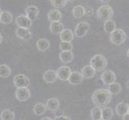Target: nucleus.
Instances as JSON below:
<instances>
[{"mask_svg": "<svg viewBox=\"0 0 129 120\" xmlns=\"http://www.w3.org/2000/svg\"><path fill=\"white\" fill-rule=\"evenodd\" d=\"M127 56L129 58V48H128V50H127Z\"/></svg>", "mask_w": 129, "mask_h": 120, "instance_id": "a19ab883", "label": "nucleus"}, {"mask_svg": "<svg viewBox=\"0 0 129 120\" xmlns=\"http://www.w3.org/2000/svg\"><path fill=\"white\" fill-rule=\"evenodd\" d=\"M11 70L9 66L6 65V64H2L0 65V77L6 78H8L11 75Z\"/></svg>", "mask_w": 129, "mask_h": 120, "instance_id": "bb28decb", "label": "nucleus"}, {"mask_svg": "<svg viewBox=\"0 0 129 120\" xmlns=\"http://www.w3.org/2000/svg\"><path fill=\"white\" fill-rule=\"evenodd\" d=\"M109 92L111 94H118L121 92V90H122V87H121L120 84L118 82H113L111 85L108 86V89Z\"/></svg>", "mask_w": 129, "mask_h": 120, "instance_id": "c85d7f7f", "label": "nucleus"}, {"mask_svg": "<svg viewBox=\"0 0 129 120\" xmlns=\"http://www.w3.org/2000/svg\"><path fill=\"white\" fill-rule=\"evenodd\" d=\"M15 22L17 24L18 27L21 28H26V29H29L31 26L32 22L27 17V15H19L15 19Z\"/></svg>", "mask_w": 129, "mask_h": 120, "instance_id": "9d476101", "label": "nucleus"}, {"mask_svg": "<svg viewBox=\"0 0 129 120\" xmlns=\"http://www.w3.org/2000/svg\"><path fill=\"white\" fill-rule=\"evenodd\" d=\"M129 105L127 102H119L115 106V112L119 116H123L124 114H127Z\"/></svg>", "mask_w": 129, "mask_h": 120, "instance_id": "6ab92c4d", "label": "nucleus"}, {"mask_svg": "<svg viewBox=\"0 0 129 120\" xmlns=\"http://www.w3.org/2000/svg\"><path fill=\"white\" fill-rule=\"evenodd\" d=\"M43 78L47 83H53L57 79L56 71L54 70H48L44 73Z\"/></svg>", "mask_w": 129, "mask_h": 120, "instance_id": "4468645a", "label": "nucleus"}, {"mask_svg": "<svg viewBox=\"0 0 129 120\" xmlns=\"http://www.w3.org/2000/svg\"><path fill=\"white\" fill-rule=\"evenodd\" d=\"M90 65L97 72L103 71L107 66V58L102 54H95L91 58Z\"/></svg>", "mask_w": 129, "mask_h": 120, "instance_id": "f03ea898", "label": "nucleus"}, {"mask_svg": "<svg viewBox=\"0 0 129 120\" xmlns=\"http://www.w3.org/2000/svg\"><path fill=\"white\" fill-rule=\"evenodd\" d=\"M114 11H113L112 7L108 5H103L101 6L98 10H97V17L101 21H108L111 19Z\"/></svg>", "mask_w": 129, "mask_h": 120, "instance_id": "20e7f679", "label": "nucleus"}, {"mask_svg": "<svg viewBox=\"0 0 129 120\" xmlns=\"http://www.w3.org/2000/svg\"><path fill=\"white\" fill-rule=\"evenodd\" d=\"M67 0H51V4L55 8H63L66 5Z\"/></svg>", "mask_w": 129, "mask_h": 120, "instance_id": "473e14b6", "label": "nucleus"}, {"mask_svg": "<svg viewBox=\"0 0 129 120\" xmlns=\"http://www.w3.org/2000/svg\"><path fill=\"white\" fill-rule=\"evenodd\" d=\"M15 97L19 102H24L29 99L31 97L30 90L27 87H20L17 88L15 90Z\"/></svg>", "mask_w": 129, "mask_h": 120, "instance_id": "6e6552de", "label": "nucleus"}, {"mask_svg": "<svg viewBox=\"0 0 129 120\" xmlns=\"http://www.w3.org/2000/svg\"><path fill=\"white\" fill-rule=\"evenodd\" d=\"M101 2H103V3H107V2H109L111 1V0H100Z\"/></svg>", "mask_w": 129, "mask_h": 120, "instance_id": "4c0bfd02", "label": "nucleus"}, {"mask_svg": "<svg viewBox=\"0 0 129 120\" xmlns=\"http://www.w3.org/2000/svg\"><path fill=\"white\" fill-rule=\"evenodd\" d=\"M74 38V34L70 29H64V30L60 34V38L61 42H71Z\"/></svg>", "mask_w": 129, "mask_h": 120, "instance_id": "f3484780", "label": "nucleus"}, {"mask_svg": "<svg viewBox=\"0 0 129 120\" xmlns=\"http://www.w3.org/2000/svg\"><path fill=\"white\" fill-rule=\"evenodd\" d=\"M123 120H129V114H126L123 116Z\"/></svg>", "mask_w": 129, "mask_h": 120, "instance_id": "c9c22d12", "label": "nucleus"}, {"mask_svg": "<svg viewBox=\"0 0 129 120\" xmlns=\"http://www.w3.org/2000/svg\"><path fill=\"white\" fill-rule=\"evenodd\" d=\"M71 69L67 66H60L57 70H56V74H57V78L61 80V81H68V78L71 74Z\"/></svg>", "mask_w": 129, "mask_h": 120, "instance_id": "1a4fd4ad", "label": "nucleus"}, {"mask_svg": "<svg viewBox=\"0 0 129 120\" xmlns=\"http://www.w3.org/2000/svg\"><path fill=\"white\" fill-rule=\"evenodd\" d=\"M90 24L87 22H80L77 24L74 30V35L77 38H82L90 30Z\"/></svg>", "mask_w": 129, "mask_h": 120, "instance_id": "39448f33", "label": "nucleus"}, {"mask_svg": "<svg viewBox=\"0 0 129 120\" xmlns=\"http://www.w3.org/2000/svg\"><path fill=\"white\" fill-rule=\"evenodd\" d=\"M101 80L105 85L109 86L111 83L115 82L116 80V75L111 70H104L102 74H101Z\"/></svg>", "mask_w": 129, "mask_h": 120, "instance_id": "0eeeda50", "label": "nucleus"}, {"mask_svg": "<svg viewBox=\"0 0 129 120\" xmlns=\"http://www.w3.org/2000/svg\"><path fill=\"white\" fill-rule=\"evenodd\" d=\"M83 81V76L82 73H79L78 71H73L68 78V82L72 85H78L82 83Z\"/></svg>", "mask_w": 129, "mask_h": 120, "instance_id": "9b49d317", "label": "nucleus"}, {"mask_svg": "<svg viewBox=\"0 0 129 120\" xmlns=\"http://www.w3.org/2000/svg\"><path fill=\"white\" fill-rule=\"evenodd\" d=\"M2 12H3V10H1V8H0V16H1V14H2Z\"/></svg>", "mask_w": 129, "mask_h": 120, "instance_id": "37998d69", "label": "nucleus"}, {"mask_svg": "<svg viewBox=\"0 0 129 120\" xmlns=\"http://www.w3.org/2000/svg\"><path fill=\"white\" fill-rule=\"evenodd\" d=\"M99 120H103V119H99Z\"/></svg>", "mask_w": 129, "mask_h": 120, "instance_id": "a18cd8bd", "label": "nucleus"}, {"mask_svg": "<svg viewBox=\"0 0 129 120\" xmlns=\"http://www.w3.org/2000/svg\"><path fill=\"white\" fill-rule=\"evenodd\" d=\"M103 28H104V30L106 33L111 34L113 30H115L116 29V24L112 19H110V20H108V21H106L104 22Z\"/></svg>", "mask_w": 129, "mask_h": 120, "instance_id": "a878e982", "label": "nucleus"}, {"mask_svg": "<svg viewBox=\"0 0 129 120\" xmlns=\"http://www.w3.org/2000/svg\"><path fill=\"white\" fill-rule=\"evenodd\" d=\"M59 47L61 51H71L73 49V45L70 42H60Z\"/></svg>", "mask_w": 129, "mask_h": 120, "instance_id": "2f4dec72", "label": "nucleus"}, {"mask_svg": "<svg viewBox=\"0 0 129 120\" xmlns=\"http://www.w3.org/2000/svg\"><path fill=\"white\" fill-rule=\"evenodd\" d=\"M59 58L61 62L70 63L74 58V54H73L72 51H60V53L59 54Z\"/></svg>", "mask_w": 129, "mask_h": 120, "instance_id": "aec40b11", "label": "nucleus"}, {"mask_svg": "<svg viewBox=\"0 0 129 120\" xmlns=\"http://www.w3.org/2000/svg\"><path fill=\"white\" fill-rule=\"evenodd\" d=\"M95 74H96L95 70L90 65L85 66L82 69V74L84 78H86V79L92 78L94 77Z\"/></svg>", "mask_w": 129, "mask_h": 120, "instance_id": "dca6fc26", "label": "nucleus"}, {"mask_svg": "<svg viewBox=\"0 0 129 120\" xmlns=\"http://www.w3.org/2000/svg\"><path fill=\"white\" fill-rule=\"evenodd\" d=\"M91 99L96 106L105 107L111 102V94L107 89H99L93 93Z\"/></svg>", "mask_w": 129, "mask_h": 120, "instance_id": "f257e3e1", "label": "nucleus"}, {"mask_svg": "<svg viewBox=\"0 0 129 120\" xmlns=\"http://www.w3.org/2000/svg\"><path fill=\"white\" fill-rule=\"evenodd\" d=\"M41 120H53V119H52V118H49V117H44V118H43Z\"/></svg>", "mask_w": 129, "mask_h": 120, "instance_id": "e433bc0d", "label": "nucleus"}, {"mask_svg": "<svg viewBox=\"0 0 129 120\" xmlns=\"http://www.w3.org/2000/svg\"><path fill=\"white\" fill-rule=\"evenodd\" d=\"M13 83L16 88L27 87L30 85V80L25 74H19L15 75L13 79Z\"/></svg>", "mask_w": 129, "mask_h": 120, "instance_id": "423d86ee", "label": "nucleus"}, {"mask_svg": "<svg viewBox=\"0 0 129 120\" xmlns=\"http://www.w3.org/2000/svg\"><path fill=\"white\" fill-rule=\"evenodd\" d=\"M12 19H13V17H12V14L10 11L5 10L2 12L1 16H0V22L1 23L7 25L12 22Z\"/></svg>", "mask_w": 129, "mask_h": 120, "instance_id": "5701e85b", "label": "nucleus"}, {"mask_svg": "<svg viewBox=\"0 0 129 120\" xmlns=\"http://www.w3.org/2000/svg\"><path fill=\"white\" fill-rule=\"evenodd\" d=\"M15 34L18 38L23 39V40H29L31 38V32L29 29H26V28H21L18 27L15 30Z\"/></svg>", "mask_w": 129, "mask_h": 120, "instance_id": "ddd939ff", "label": "nucleus"}, {"mask_svg": "<svg viewBox=\"0 0 129 120\" xmlns=\"http://www.w3.org/2000/svg\"><path fill=\"white\" fill-rule=\"evenodd\" d=\"M72 13L74 17L76 18H81L86 14V9L82 5H78L73 8Z\"/></svg>", "mask_w": 129, "mask_h": 120, "instance_id": "412c9836", "label": "nucleus"}, {"mask_svg": "<svg viewBox=\"0 0 129 120\" xmlns=\"http://www.w3.org/2000/svg\"><path fill=\"white\" fill-rule=\"evenodd\" d=\"M126 86H127V90H129V80L127 82V84H126Z\"/></svg>", "mask_w": 129, "mask_h": 120, "instance_id": "58836bf2", "label": "nucleus"}, {"mask_svg": "<svg viewBox=\"0 0 129 120\" xmlns=\"http://www.w3.org/2000/svg\"><path fill=\"white\" fill-rule=\"evenodd\" d=\"M53 120H71L70 117L66 115H58V116H56L55 118Z\"/></svg>", "mask_w": 129, "mask_h": 120, "instance_id": "72a5a7b5", "label": "nucleus"}, {"mask_svg": "<svg viewBox=\"0 0 129 120\" xmlns=\"http://www.w3.org/2000/svg\"><path fill=\"white\" fill-rule=\"evenodd\" d=\"M86 14H87L88 15H91L93 14V10L91 9V8L88 7L87 9H86Z\"/></svg>", "mask_w": 129, "mask_h": 120, "instance_id": "f704fd0d", "label": "nucleus"}, {"mask_svg": "<svg viewBox=\"0 0 129 120\" xmlns=\"http://www.w3.org/2000/svg\"><path fill=\"white\" fill-rule=\"evenodd\" d=\"M60 106L59 100L56 98H50L46 102V107L51 111H56L58 110Z\"/></svg>", "mask_w": 129, "mask_h": 120, "instance_id": "a211bd4d", "label": "nucleus"}, {"mask_svg": "<svg viewBox=\"0 0 129 120\" xmlns=\"http://www.w3.org/2000/svg\"><path fill=\"white\" fill-rule=\"evenodd\" d=\"M127 38V34L122 29L116 28L110 34V41L115 45H121Z\"/></svg>", "mask_w": 129, "mask_h": 120, "instance_id": "7ed1b4c3", "label": "nucleus"}, {"mask_svg": "<svg viewBox=\"0 0 129 120\" xmlns=\"http://www.w3.org/2000/svg\"><path fill=\"white\" fill-rule=\"evenodd\" d=\"M67 1H69V2H74L75 0H67Z\"/></svg>", "mask_w": 129, "mask_h": 120, "instance_id": "79ce46f5", "label": "nucleus"}, {"mask_svg": "<svg viewBox=\"0 0 129 120\" xmlns=\"http://www.w3.org/2000/svg\"><path fill=\"white\" fill-rule=\"evenodd\" d=\"M127 113L129 114V107H128V112H127Z\"/></svg>", "mask_w": 129, "mask_h": 120, "instance_id": "c03bdc74", "label": "nucleus"}, {"mask_svg": "<svg viewBox=\"0 0 129 120\" xmlns=\"http://www.w3.org/2000/svg\"><path fill=\"white\" fill-rule=\"evenodd\" d=\"M61 17H62V14L58 9L51 10L48 14V18L51 22L60 21V19L61 18Z\"/></svg>", "mask_w": 129, "mask_h": 120, "instance_id": "4be33fe9", "label": "nucleus"}, {"mask_svg": "<svg viewBox=\"0 0 129 120\" xmlns=\"http://www.w3.org/2000/svg\"><path fill=\"white\" fill-rule=\"evenodd\" d=\"M49 29L51 33H52L53 34H60L64 30V25L60 21L51 22Z\"/></svg>", "mask_w": 129, "mask_h": 120, "instance_id": "2eb2a0df", "label": "nucleus"}, {"mask_svg": "<svg viewBox=\"0 0 129 120\" xmlns=\"http://www.w3.org/2000/svg\"><path fill=\"white\" fill-rule=\"evenodd\" d=\"M47 107L45 104L42 102L36 103V105L33 106V112L36 115H42L46 112Z\"/></svg>", "mask_w": 129, "mask_h": 120, "instance_id": "393cba45", "label": "nucleus"}, {"mask_svg": "<svg viewBox=\"0 0 129 120\" xmlns=\"http://www.w3.org/2000/svg\"><path fill=\"white\" fill-rule=\"evenodd\" d=\"M50 46V43L46 38H40L36 42V47L40 51H45Z\"/></svg>", "mask_w": 129, "mask_h": 120, "instance_id": "b1692460", "label": "nucleus"}, {"mask_svg": "<svg viewBox=\"0 0 129 120\" xmlns=\"http://www.w3.org/2000/svg\"><path fill=\"white\" fill-rule=\"evenodd\" d=\"M92 120H99L102 119V109L99 106L94 107L90 112Z\"/></svg>", "mask_w": 129, "mask_h": 120, "instance_id": "7c9ffc66", "label": "nucleus"}, {"mask_svg": "<svg viewBox=\"0 0 129 120\" xmlns=\"http://www.w3.org/2000/svg\"><path fill=\"white\" fill-rule=\"evenodd\" d=\"M2 41H3V36H2L1 34H0V44H1Z\"/></svg>", "mask_w": 129, "mask_h": 120, "instance_id": "ea45409f", "label": "nucleus"}, {"mask_svg": "<svg viewBox=\"0 0 129 120\" xmlns=\"http://www.w3.org/2000/svg\"><path fill=\"white\" fill-rule=\"evenodd\" d=\"M25 12H26L27 17L32 22V21H35L36 18H37L40 10H39V8L36 6H29L26 8Z\"/></svg>", "mask_w": 129, "mask_h": 120, "instance_id": "f8f14e48", "label": "nucleus"}, {"mask_svg": "<svg viewBox=\"0 0 129 120\" xmlns=\"http://www.w3.org/2000/svg\"><path fill=\"white\" fill-rule=\"evenodd\" d=\"M113 110L111 107H104L102 109V119L103 120H111L113 117Z\"/></svg>", "mask_w": 129, "mask_h": 120, "instance_id": "c756f323", "label": "nucleus"}, {"mask_svg": "<svg viewBox=\"0 0 129 120\" xmlns=\"http://www.w3.org/2000/svg\"><path fill=\"white\" fill-rule=\"evenodd\" d=\"M0 118L1 120H14L15 113L11 110H4L0 114Z\"/></svg>", "mask_w": 129, "mask_h": 120, "instance_id": "cd10ccee", "label": "nucleus"}]
</instances>
